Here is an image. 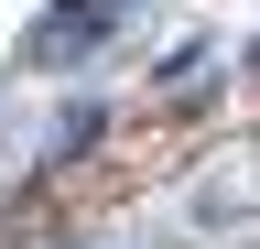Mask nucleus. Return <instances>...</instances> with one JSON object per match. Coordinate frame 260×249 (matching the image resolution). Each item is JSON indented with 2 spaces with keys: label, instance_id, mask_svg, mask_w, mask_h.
<instances>
[{
  "label": "nucleus",
  "instance_id": "nucleus-1",
  "mask_svg": "<svg viewBox=\"0 0 260 249\" xmlns=\"http://www.w3.org/2000/svg\"><path fill=\"white\" fill-rule=\"evenodd\" d=\"M98 33H109V11H98V0H54V11L32 22V54H44V65H65V54H87Z\"/></svg>",
  "mask_w": 260,
  "mask_h": 249
}]
</instances>
